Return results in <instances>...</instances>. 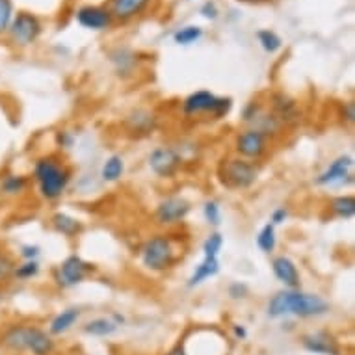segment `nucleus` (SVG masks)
<instances>
[{
  "label": "nucleus",
  "mask_w": 355,
  "mask_h": 355,
  "mask_svg": "<svg viewBox=\"0 0 355 355\" xmlns=\"http://www.w3.org/2000/svg\"><path fill=\"white\" fill-rule=\"evenodd\" d=\"M40 253L41 250L37 245H23L21 248V257H23L24 261H37Z\"/></svg>",
  "instance_id": "e433bc0d"
},
{
  "label": "nucleus",
  "mask_w": 355,
  "mask_h": 355,
  "mask_svg": "<svg viewBox=\"0 0 355 355\" xmlns=\"http://www.w3.org/2000/svg\"><path fill=\"white\" fill-rule=\"evenodd\" d=\"M234 149H236L240 158L255 162V160H261L268 151V138L255 128H248L236 136Z\"/></svg>",
  "instance_id": "6e6552de"
},
{
  "label": "nucleus",
  "mask_w": 355,
  "mask_h": 355,
  "mask_svg": "<svg viewBox=\"0 0 355 355\" xmlns=\"http://www.w3.org/2000/svg\"><path fill=\"white\" fill-rule=\"evenodd\" d=\"M94 272V264L86 262L82 257L69 255L58 268V285L64 288L80 285L82 281Z\"/></svg>",
  "instance_id": "9d476101"
},
{
  "label": "nucleus",
  "mask_w": 355,
  "mask_h": 355,
  "mask_svg": "<svg viewBox=\"0 0 355 355\" xmlns=\"http://www.w3.org/2000/svg\"><path fill=\"white\" fill-rule=\"evenodd\" d=\"M73 141H75V138H73V135L67 132V130H60V132H56V144H58L60 147L69 149V147L73 146Z\"/></svg>",
  "instance_id": "4c0bfd02"
},
{
  "label": "nucleus",
  "mask_w": 355,
  "mask_h": 355,
  "mask_svg": "<svg viewBox=\"0 0 355 355\" xmlns=\"http://www.w3.org/2000/svg\"><path fill=\"white\" fill-rule=\"evenodd\" d=\"M231 108H233L231 97H218L207 89L193 92L182 101V114L188 117L212 116V119H223L229 116Z\"/></svg>",
  "instance_id": "39448f33"
},
{
  "label": "nucleus",
  "mask_w": 355,
  "mask_h": 355,
  "mask_svg": "<svg viewBox=\"0 0 355 355\" xmlns=\"http://www.w3.org/2000/svg\"><path fill=\"white\" fill-rule=\"evenodd\" d=\"M117 329V324L110 318H95V320L87 322L84 326V331L87 335H95V337H108Z\"/></svg>",
  "instance_id": "bb28decb"
},
{
  "label": "nucleus",
  "mask_w": 355,
  "mask_h": 355,
  "mask_svg": "<svg viewBox=\"0 0 355 355\" xmlns=\"http://www.w3.org/2000/svg\"><path fill=\"white\" fill-rule=\"evenodd\" d=\"M270 108H272V116L281 123V127H294L302 119V110H300V105L296 101L288 97L285 94H275L272 95V103H270Z\"/></svg>",
  "instance_id": "f8f14e48"
},
{
  "label": "nucleus",
  "mask_w": 355,
  "mask_h": 355,
  "mask_svg": "<svg viewBox=\"0 0 355 355\" xmlns=\"http://www.w3.org/2000/svg\"><path fill=\"white\" fill-rule=\"evenodd\" d=\"M76 21L89 30H105L112 24L110 10L101 6H84L76 12Z\"/></svg>",
  "instance_id": "dca6fc26"
},
{
  "label": "nucleus",
  "mask_w": 355,
  "mask_h": 355,
  "mask_svg": "<svg viewBox=\"0 0 355 355\" xmlns=\"http://www.w3.org/2000/svg\"><path fill=\"white\" fill-rule=\"evenodd\" d=\"M15 259L6 251H0V283H6L13 277V270H15Z\"/></svg>",
  "instance_id": "7c9ffc66"
},
{
  "label": "nucleus",
  "mask_w": 355,
  "mask_h": 355,
  "mask_svg": "<svg viewBox=\"0 0 355 355\" xmlns=\"http://www.w3.org/2000/svg\"><path fill=\"white\" fill-rule=\"evenodd\" d=\"M80 318V311L78 309H65L60 315L54 316V320L49 326V333L51 335H62V333L69 331L71 327L75 326Z\"/></svg>",
  "instance_id": "4be33fe9"
},
{
  "label": "nucleus",
  "mask_w": 355,
  "mask_h": 355,
  "mask_svg": "<svg viewBox=\"0 0 355 355\" xmlns=\"http://www.w3.org/2000/svg\"><path fill=\"white\" fill-rule=\"evenodd\" d=\"M51 221H53L54 231L60 234H64L67 239H75L76 234L82 233L80 220H76V218L65 214V212H56Z\"/></svg>",
  "instance_id": "412c9836"
},
{
  "label": "nucleus",
  "mask_w": 355,
  "mask_h": 355,
  "mask_svg": "<svg viewBox=\"0 0 355 355\" xmlns=\"http://www.w3.org/2000/svg\"><path fill=\"white\" fill-rule=\"evenodd\" d=\"M329 313V303L318 294H309L300 288H286L277 292L268 303V316L281 318V316L294 315L297 318H315Z\"/></svg>",
  "instance_id": "f257e3e1"
},
{
  "label": "nucleus",
  "mask_w": 355,
  "mask_h": 355,
  "mask_svg": "<svg viewBox=\"0 0 355 355\" xmlns=\"http://www.w3.org/2000/svg\"><path fill=\"white\" fill-rule=\"evenodd\" d=\"M233 329H234V335H236V337H239L240 340H244V338L248 337V331H245V329L242 326H233Z\"/></svg>",
  "instance_id": "a19ab883"
},
{
  "label": "nucleus",
  "mask_w": 355,
  "mask_h": 355,
  "mask_svg": "<svg viewBox=\"0 0 355 355\" xmlns=\"http://www.w3.org/2000/svg\"><path fill=\"white\" fill-rule=\"evenodd\" d=\"M257 37H259V43H261V47L270 54L277 53V51L283 47V41H281V37L275 34L274 30H259Z\"/></svg>",
  "instance_id": "cd10ccee"
},
{
  "label": "nucleus",
  "mask_w": 355,
  "mask_h": 355,
  "mask_svg": "<svg viewBox=\"0 0 355 355\" xmlns=\"http://www.w3.org/2000/svg\"><path fill=\"white\" fill-rule=\"evenodd\" d=\"M201 37H203V30L199 26H184V28L177 30L173 34V40L177 45H192Z\"/></svg>",
  "instance_id": "c85d7f7f"
},
{
  "label": "nucleus",
  "mask_w": 355,
  "mask_h": 355,
  "mask_svg": "<svg viewBox=\"0 0 355 355\" xmlns=\"http://www.w3.org/2000/svg\"><path fill=\"white\" fill-rule=\"evenodd\" d=\"M275 245H277V236H275V225L272 223H266L264 227L259 231L257 234V248L262 251V253H274Z\"/></svg>",
  "instance_id": "a878e982"
},
{
  "label": "nucleus",
  "mask_w": 355,
  "mask_h": 355,
  "mask_svg": "<svg viewBox=\"0 0 355 355\" xmlns=\"http://www.w3.org/2000/svg\"><path fill=\"white\" fill-rule=\"evenodd\" d=\"M245 2H255V0H245Z\"/></svg>",
  "instance_id": "37998d69"
},
{
  "label": "nucleus",
  "mask_w": 355,
  "mask_h": 355,
  "mask_svg": "<svg viewBox=\"0 0 355 355\" xmlns=\"http://www.w3.org/2000/svg\"><path fill=\"white\" fill-rule=\"evenodd\" d=\"M0 302H2V292H0Z\"/></svg>",
  "instance_id": "c03bdc74"
},
{
  "label": "nucleus",
  "mask_w": 355,
  "mask_h": 355,
  "mask_svg": "<svg viewBox=\"0 0 355 355\" xmlns=\"http://www.w3.org/2000/svg\"><path fill=\"white\" fill-rule=\"evenodd\" d=\"M329 210L338 220H352L355 216L354 196H337L329 201Z\"/></svg>",
  "instance_id": "b1692460"
},
{
  "label": "nucleus",
  "mask_w": 355,
  "mask_h": 355,
  "mask_svg": "<svg viewBox=\"0 0 355 355\" xmlns=\"http://www.w3.org/2000/svg\"><path fill=\"white\" fill-rule=\"evenodd\" d=\"M259 179V168L251 160L225 157L218 164V181L227 190H248Z\"/></svg>",
  "instance_id": "20e7f679"
},
{
  "label": "nucleus",
  "mask_w": 355,
  "mask_h": 355,
  "mask_svg": "<svg viewBox=\"0 0 355 355\" xmlns=\"http://www.w3.org/2000/svg\"><path fill=\"white\" fill-rule=\"evenodd\" d=\"M26 188H28V179L24 175L8 173L0 181V192L4 193L6 198H17Z\"/></svg>",
  "instance_id": "5701e85b"
},
{
  "label": "nucleus",
  "mask_w": 355,
  "mask_h": 355,
  "mask_svg": "<svg viewBox=\"0 0 355 355\" xmlns=\"http://www.w3.org/2000/svg\"><path fill=\"white\" fill-rule=\"evenodd\" d=\"M13 19L12 0H0V34H4L10 28Z\"/></svg>",
  "instance_id": "72a5a7b5"
},
{
  "label": "nucleus",
  "mask_w": 355,
  "mask_h": 355,
  "mask_svg": "<svg viewBox=\"0 0 355 355\" xmlns=\"http://www.w3.org/2000/svg\"><path fill=\"white\" fill-rule=\"evenodd\" d=\"M245 294H248V286L244 283H233V285L229 286V296L233 297V300L244 297Z\"/></svg>",
  "instance_id": "58836bf2"
},
{
  "label": "nucleus",
  "mask_w": 355,
  "mask_h": 355,
  "mask_svg": "<svg viewBox=\"0 0 355 355\" xmlns=\"http://www.w3.org/2000/svg\"><path fill=\"white\" fill-rule=\"evenodd\" d=\"M151 0H114L112 2V17L121 19V21H127V19L136 17L138 13H141L147 8Z\"/></svg>",
  "instance_id": "aec40b11"
},
{
  "label": "nucleus",
  "mask_w": 355,
  "mask_h": 355,
  "mask_svg": "<svg viewBox=\"0 0 355 355\" xmlns=\"http://www.w3.org/2000/svg\"><path fill=\"white\" fill-rule=\"evenodd\" d=\"M272 272H274L275 279L283 283L286 288H300V283H302L300 270H297L296 262L288 259L286 255H279L272 259Z\"/></svg>",
  "instance_id": "4468645a"
},
{
  "label": "nucleus",
  "mask_w": 355,
  "mask_h": 355,
  "mask_svg": "<svg viewBox=\"0 0 355 355\" xmlns=\"http://www.w3.org/2000/svg\"><path fill=\"white\" fill-rule=\"evenodd\" d=\"M28 329L26 324H10L0 331V346L8 352H24L28 346Z\"/></svg>",
  "instance_id": "2eb2a0df"
},
{
  "label": "nucleus",
  "mask_w": 355,
  "mask_h": 355,
  "mask_svg": "<svg viewBox=\"0 0 355 355\" xmlns=\"http://www.w3.org/2000/svg\"><path fill=\"white\" fill-rule=\"evenodd\" d=\"M354 158L349 155L335 158L318 177H316V184L324 188H340L346 184L354 182Z\"/></svg>",
  "instance_id": "423d86ee"
},
{
  "label": "nucleus",
  "mask_w": 355,
  "mask_h": 355,
  "mask_svg": "<svg viewBox=\"0 0 355 355\" xmlns=\"http://www.w3.org/2000/svg\"><path fill=\"white\" fill-rule=\"evenodd\" d=\"M190 203H188L184 198H179V196H173V198L162 199L160 203L157 205V210H155V220H157L158 225H177L181 221L187 220V216L190 214Z\"/></svg>",
  "instance_id": "1a4fd4ad"
},
{
  "label": "nucleus",
  "mask_w": 355,
  "mask_h": 355,
  "mask_svg": "<svg viewBox=\"0 0 355 355\" xmlns=\"http://www.w3.org/2000/svg\"><path fill=\"white\" fill-rule=\"evenodd\" d=\"M201 13H203L205 19H210V21H214L218 17V8H216L214 2H205L203 8H201Z\"/></svg>",
  "instance_id": "ea45409f"
},
{
  "label": "nucleus",
  "mask_w": 355,
  "mask_h": 355,
  "mask_svg": "<svg viewBox=\"0 0 355 355\" xmlns=\"http://www.w3.org/2000/svg\"><path fill=\"white\" fill-rule=\"evenodd\" d=\"M340 116H343L344 121L349 123V125H354V121H355V103L354 101L344 103L343 108H340Z\"/></svg>",
  "instance_id": "c9c22d12"
},
{
  "label": "nucleus",
  "mask_w": 355,
  "mask_h": 355,
  "mask_svg": "<svg viewBox=\"0 0 355 355\" xmlns=\"http://www.w3.org/2000/svg\"><path fill=\"white\" fill-rule=\"evenodd\" d=\"M141 264L151 272L162 274L168 272L181 259L175 240L169 234H155L141 248Z\"/></svg>",
  "instance_id": "7ed1b4c3"
},
{
  "label": "nucleus",
  "mask_w": 355,
  "mask_h": 355,
  "mask_svg": "<svg viewBox=\"0 0 355 355\" xmlns=\"http://www.w3.org/2000/svg\"><path fill=\"white\" fill-rule=\"evenodd\" d=\"M28 352L34 355H51L54 352V340L51 333L43 331L41 327L30 326L28 329Z\"/></svg>",
  "instance_id": "6ab92c4d"
},
{
  "label": "nucleus",
  "mask_w": 355,
  "mask_h": 355,
  "mask_svg": "<svg viewBox=\"0 0 355 355\" xmlns=\"http://www.w3.org/2000/svg\"><path fill=\"white\" fill-rule=\"evenodd\" d=\"M302 346L316 355H340V344L337 338L326 331H315L303 335Z\"/></svg>",
  "instance_id": "ddd939ff"
},
{
  "label": "nucleus",
  "mask_w": 355,
  "mask_h": 355,
  "mask_svg": "<svg viewBox=\"0 0 355 355\" xmlns=\"http://www.w3.org/2000/svg\"><path fill=\"white\" fill-rule=\"evenodd\" d=\"M40 274V262L37 261H24L23 264H17L13 270V277L21 281L34 279Z\"/></svg>",
  "instance_id": "c756f323"
},
{
  "label": "nucleus",
  "mask_w": 355,
  "mask_h": 355,
  "mask_svg": "<svg viewBox=\"0 0 355 355\" xmlns=\"http://www.w3.org/2000/svg\"><path fill=\"white\" fill-rule=\"evenodd\" d=\"M10 34H12V40L17 43V45H32L41 34V23L40 19L32 15L28 12H19L15 17L12 19V24H10Z\"/></svg>",
  "instance_id": "9b49d317"
},
{
  "label": "nucleus",
  "mask_w": 355,
  "mask_h": 355,
  "mask_svg": "<svg viewBox=\"0 0 355 355\" xmlns=\"http://www.w3.org/2000/svg\"><path fill=\"white\" fill-rule=\"evenodd\" d=\"M223 248V236L220 233H212L203 242V257H220Z\"/></svg>",
  "instance_id": "2f4dec72"
},
{
  "label": "nucleus",
  "mask_w": 355,
  "mask_h": 355,
  "mask_svg": "<svg viewBox=\"0 0 355 355\" xmlns=\"http://www.w3.org/2000/svg\"><path fill=\"white\" fill-rule=\"evenodd\" d=\"M34 179L40 188L41 198L47 201L62 198L71 182V169L58 157L47 155L35 160Z\"/></svg>",
  "instance_id": "f03ea898"
},
{
  "label": "nucleus",
  "mask_w": 355,
  "mask_h": 355,
  "mask_svg": "<svg viewBox=\"0 0 355 355\" xmlns=\"http://www.w3.org/2000/svg\"><path fill=\"white\" fill-rule=\"evenodd\" d=\"M203 216L205 220H207V223L209 225H214V227H218L221 221V209H220V203L218 201H214V199H210V201H207L203 207Z\"/></svg>",
  "instance_id": "473e14b6"
},
{
  "label": "nucleus",
  "mask_w": 355,
  "mask_h": 355,
  "mask_svg": "<svg viewBox=\"0 0 355 355\" xmlns=\"http://www.w3.org/2000/svg\"><path fill=\"white\" fill-rule=\"evenodd\" d=\"M125 173V162L119 155H112L105 160L103 169H101V177L105 182H116L119 181Z\"/></svg>",
  "instance_id": "393cba45"
},
{
  "label": "nucleus",
  "mask_w": 355,
  "mask_h": 355,
  "mask_svg": "<svg viewBox=\"0 0 355 355\" xmlns=\"http://www.w3.org/2000/svg\"><path fill=\"white\" fill-rule=\"evenodd\" d=\"M168 355H184V349H182V346H181V344H179V346L171 349V352H169Z\"/></svg>",
  "instance_id": "79ce46f5"
},
{
  "label": "nucleus",
  "mask_w": 355,
  "mask_h": 355,
  "mask_svg": "<svg viewBox=\"0 0 355 355\" xmlns=\"http://www.w3.org/2000/svg\"><path fill=\"white\" fill-rule=\"evenodd\" d=\"M218 274H220V259L218 257H203V261L196 266L193 274L188 279V288L203 285L205 281L212 279Z\"/></svg>",
  "instance_id": "a211bd4d"
},
{
  "label": "nucleus",
  "mask_w": 355,
  "mask_h": 355,
  "mask_svg": "<svg viewBox=\"0 0 355 355\" xmlns=\"http://www.w3.org/2000/svg\"><path fill=\"white\" fill-rule=\"evenodd\" d=\"M125 127L136 136L151 135L157 128V116L153 112L138 108V110H132L128 114L127 119H125Z\"/></svg>",
  "instance_id": "f3484780"
},
{
  "label": "nucleus",
  "mask_w": 355,
  "mask_h": 355,
  "mask_svg": "<svg viewBox=\"0 0 355 355\" xmlns=\"http://www.w3.org/2000/svg\"><path fill=\"white\" fill-rule=\"evenodd\" d=\"M182 158L175 147L160 146L153 149L149 155V168L155 175L162 177V179H171L181 169Z\"/></svg>",
  "instance_id": "0eeeda50"
},
{
  "label": "nucleus",
  "mask_w": 355,
  "mask_h": 355,
  "mask_svg": "<svg viewBox=\"0 0 355 355\" xmlns=\"http://www.w3.org/2000/svg\"><path fill=\"white\" fill-rule=\"evenodd\" d=\"M288 220V209L286 207H277V209L272 212L270 216V223L272 225H281V223H285Z\"/></svg>",
  "instance_id": "f704fd0d"
}]
</instances>
